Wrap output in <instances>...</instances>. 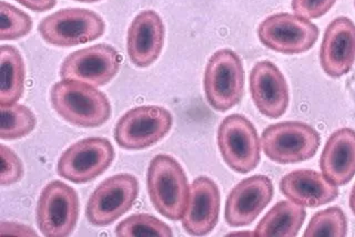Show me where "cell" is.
<instances>
[{"mask_svg":"<svg viewBox=\"0 0 355 237\" xmlns=\"http://www.w3.org/2000/svg\"><path fill=\"white\" fill-rule=\"evenodd\" d=\"M50 101L61 118L77 127H100L111 116L107 96L94 87L79 81L55 83L50 91Z\"/></svg>","mask_w":355,"mask_h":237,"instance_id":"obj_1","label":"cell"},{"mask_svg":"<svg viewBox=\"0 0 355 237\" xmlns=\"http://www.w3.org/2000/svg\"><path fill=\"white\" fill-rule=\"evenodd\" d=\"M148 193L155 210L171 221L182 220L188 207L190 186L180 163L168 155H159L150 162Z\"/></svg>","mask_w":355,"mask_h":237,"instance_id":"obj_2","label":"cell"},{"mask_svg":"<svg viewBox=\"0 0 355 237\" xmlns=\"http://www.w3.org/2000/svg\"><path fill=\"white\" fill-rule=\"evenodd\" d=\"M205 97L209 105L219 112L236 107L244 90V69L238 53L231 49L218 50L205 68Z\"/></svg>","mask_w":355,"mask_h":237,"instance_id":"obj_3","label":"cell"},{"mask_svg":"<svg viewBox=\"0 0 355 237\" xmlns=\"http://www.w3.org/2000/svg\"><path fill=\"white\" fill-rule=\"evenodd\" d=\"M320 142V134L313 127L297 121L272 124L261 138L264 155L279 164L310 160L319 150Z\"/></svg>","mask_w":355,"mask_h":237,"instance_id":"obj_4","label":"cell"},{"mask_svg":"<svg viewBox=\"0 0 355 237\" xmlns=\"http://www.w3.org/2000/svg\"><path fill=\"white\" fill-rule=\"evenodd\" d=\"M38 30L47 44L68 48L100 38L105 33V24L94 11L66 8L46 17L39 24Z\"/></svg>","mask_w":355,"mask_h":237,"instance_id":"obj_5","label":"cell"},{"mask_svg":"<svg viewBox=\"0 0 355 237\" xmlns=\"http://www.w3.org/2000/svg\"><path fill=\"white\" fill-rule=\"evenodd\" d=\"M218 146L227 166L238 173L253 171L261 159V141L252 122L242 114H231L218 130Z\"/></svg>","mask_w":355,"mask_h":237,"instance_id":"obj_6","label":"cell"},{"mask_svg":"<svg viewBox=\"0 0 355 237\" xmlns=\"http://www.w3.org/2000/svg\"><path fill=\"white\" fill-rule=\"evenodd\" d=\"M172 122L171 114L162 107H137L120 118L114 129V139L122 149H147L169 133Z\"/></svg>","mask_w":355,"mask_h":237,"instance_id":"obj_7","label":"cell"},{"mask_svg":"<svg viewBox=\"0 0 355 237\" xmlns=\"http://www.w3.org/2000/svg\"><path fill=\"white\" fill-rule=\"evenodd\" d=\"M79 218V198L71 186L53 181L39 196L37 223L44 236H69Z\"/></svg>","mask_w":355,"mask_h":237,"instance_id":"obj_8","label":"cell"},{"mask_svg":"<svg viewBox=\"0 0 355 237\" xmlns=\"http://www.w3.org/2000/svg\"><path fill=\"white\" fill-rule=\"evenodd\" d=\"M319 28L297 15L275 14L261 22L260 42L269 49L284 55H299L313 47L319 38Z\"/></svg>","mask_w":355,"mask_h":237,"instance_id":"obj_9","label":"cell"},{"mask_svg":"<svg viewBox=\"0 0 355 237\" xmlns=\"http://www.w3.org/2000/svg\"><path fill=\"white\" fill-rule=\"evenodd\" d=\"M114 159V150L110 141L98 137L83 139L64 152L57 171L64 179L83 184L105 173Z\"/></svg>","mask_w":355,"mask_h":237,"instance_id":"obj_10","label":"cell"},{"mask_svg":"<svg viewBox=\"0 0 355 237\" xmlns=\"http://www.w3.org/2000/svg\"><path fill=\"white\" fill-rule=\"evenodd\" d=\"M139 193L132 174L120 173L100 183L86 207L88 221L94 227H107L130 210Z\"/></svg>","mask_w":355,"mask_h":237,"instance_id":"obj_11","label":"cell"},{"mask_svg":"<svg viewBox=\"0 0 355 237\" xmlns=\"http://www.w3.org/2000/svg\"><path fill=\"white\" fill-rule=\"evenodd\" d=\"M121 66L119 53L109 44H94L68 55L60 67L64 80L79 81L101 87L110 82Z\"/></svg>","mask_w":355,"mask_h":237,"instance_id":"obj_12","label":"cell"},{"mask_svg":"<svg viewBox=\"0 0 355 237\" xmlns=\"http://www.w3.org/2000/svg\"><path fill=\"white\" fill-rule=\"evenodd\" d=\"M273 184L266 175H253L236 184L227 196L225 218L232 227L252 223L273 198Z\"/></svg>","mask_w":355,"mask_h":237,"instance_id":"obj_13","label":"cell"},{"mask_svg":"<svg viewBox=\"0 0 355 237\" xmlns=\"http://www.w3.org/2000/svg\"><path fill=\"white\" fill-rule=\"evenodd\" d=\"M250 91L261 114L270 119L286 114L290 101L288 87L280 69L271 61H260L250 73Z\"/></svg>","mask_w":355,"mask_h":237,"instance_id":"obj_14","label":"cell"},{"mask_svg":"<svg viewBox=\"0 0 355 237\" xmlns=\"http://www.w3.org/2000/svg\"><path fill=\"white\" fill-rule=\"evenodd\" d=\"M322 69L331 78L349 73L355 62V24L347 17H338L327 26L321 49Z\"/></svg>","mask_w":355,"mask_h":237,"instance_id":"obj_15","label":"cell"},{"mask_svg":"<svg viewBox=\"0 0 355 237\" xmlns=\"http://www.w3.org/2000/svg\"><path fill=\"white\" fill-rule=\"evenodd\" d=\"M220 213V191L218 185L207 177L194 179L190 186L188 207L182 218L186 232L202 236L214 231Z\"/></svg>","mask_w":355,"mask_h":237,"instance_id":"obj_16","label":"cell"},{"mask_svg":"<svg viewBox=\"0 0 355 237\" xmlns=\"http://www.w3.org/2000/svg\"><path fill=\"white\" fill-rule=\"evenodd\" d=\"M164 25L155 11L144 10L131 22L128 30V55L139 68H147L159 58L164 44Z\"/></svg>","mask_w":355,"mask_h":237,"instance_id":"obj_17","label":"cell"},{"mask_svg":"<svg viewBox=\"0 0 355 237\" xmlns=\"http://www.w3.org/2000/svg\"><path fill=\"white\" fill-rule=\"evenodd\" d=\"M281 192L286 199L304 207H318L334 201L338 188L319 172L299 170L281 179Z\"/></svg>","mask_w":355,"mask_h":237,"instance_id":"obj_18","label":"cell"},{"mask_svg":"<svg viewBox=\"0 0 355 237\" xmlns=\"http://www.w3.org/2000/svg\"><path fill=\"white\" fill-rule=\"evenodd\" d=\"M322 174L336 186L347 184L355 175V131L342 128L331 134L322 152Z\"/></svg>","mask_w":355,"mask_h":237,"instance_id":"obj_19","label":"cell"},{"mask_svg":"<svg viewBox=\"0 0 355 237\" xmlns=\"http://www.w3.org/2000/svg\"><path fill=\"white\" fill-rule=\"evenodd\" d=\"M304 207L294 202L281 201L266 213L258 227H255V236L293 237L297 236L304 222Z\"/></svg>","mask_w":355,"mask_h":237,"instance_id":"obj_20","label":"cell"},{"mask_svg":"<svg viewBox=\"0 0 355 237\" xmlns=\"http://www.w3.org/2000/svg\"><path fill=\"white\" fill-rule=\"evenodd\" d=\"M25 62L12 46L0 48V105L16 103L25 89Z\"/></svg>","mask_w":355,"mask_h":237,"instance_id":"obj_21","label":"cell"},{"mask_svg":"<svg viewBox=\"0 0 355 237\" xmlns=\"http://www.w3.org/2000/svg\"><path fill=\"white\" fill-rule=\"evenodd\" d=\"M1 110V140H17L33 132L36 128V116L31 109L19 103L0 105Z\"/></svg>","mask_w":355,"mask_h":237,"instance_id":"obj_22","label":"cell"},{"mask_svg":"<svg viewBox=\"0 0 355 237\" xmlns=\"http://www.w3.org/2000/svg\"><path fill=\"white\" fill-rule=\"evenodd\" d=\"M347 216L340 207H329L320 211L311 218L305 229V237H343L347 236Z\"/></svg>","mask_w":355,"mask_h":237,"instance_id":"obj_23","label":"cell"},{"mask_svg":"<svg viewBox=\"0 0 355 237\" xmlns=\"http://www.w3.org/2000/svg\"><path fill=\"white\" fill-rule=\"evenodd\" d=\"M116 234L120 237H169L171 229L159 218L149 214H135L120 222Z\"/></svg>","mask_w":355,"mask_h":237,"instance_id":"obj_24","label":"cell"},{"mask_svg":"<svg viewBox=\"0 0 355 237\" xmlns=\"http://www.w3.org/2000/svg\"><path fill=\"white\" fill-rule=\"evenodd\" d=\"M33 28L31 17L10 3H0V40H16L27 36Z\"/></svg>","mask_w":355,"mask_h":237,"instance_id":"obj_25","label":"cell"},{"mask_svg":"<svg viewBox=\"0 0 355 237\" xmlns=\"http://www.w3.org/2000/svg\"><path fill=\"white\" fill-rule=\"evenodd\" d=\"M0 155H1L0 184L3 186H9L20 181L24 175V166L19 157L5 144H1L0 146Z\"/></svg>","mask_w":355,"mask_h":237,"instance_id":"obj_26","label":"cell"},{"mask_svg":"<svg viewBox=\"0 0 355 237\" xmlns=\"http://www.w3.org/2000/svg\"><path fill=\"white\" fill-rule=\"evenodd\" d=\"M336 0H292L294 14L306 19H318L332 8Z\"/></svg>","mask_w":355,"mask_h":237,"instance_id":"obj_27","label":"cell"},{"mask_svg":"<svg viewBox=\"0 0 355 237\" xmlns=\"http://www.w3.org/2000/svg\"><path fill=\"white\" fill-rule=\"evenodd\" d=\"M17 3L36 12H44L55 7L57 0H16Z\"/></svg>","mask_w":355,"mask_h":237,"instance_id":"obj_28","label":"cell"},{"mask_svg":"<svg viewBox=\"0 0 355 237\" xmlns=\"http://www.w3.org/2000/svg\"><path fill=\"white\" fill-rule=\"evenodd\" d=\"M1 236H6V235H37V233L33 232L31 227H25L21 224L16 223H6L3 222L1 223V232H0Z\"/></svg>","mask_w":355,"mask_h":237,"instance_id":"obj_29","label":"cell"},{"mask_svg":"<svg viewBox=\"0 0 355 237\" xmlns=\"http://www.w3.org/2000/svg\"><path fill=\"white\" fill-rule=\"evenodd\" d=\"M349 207H351V210L355 216V184L352 191H351V195H349Z\"/></svg>","mask_w":355,"mask_h":237,"instance_id":"obj_30","label":"cell"},{"mask_svg":"<svg viewBox=\"0 0 355 237\" xmlns=\"http://www.w3.org/2000/svg\"><path fill=\"white\" fill-rule=\"evenodd\" d=\"M76 1H79V3H97V1H100V0H76Z\"/></svg>","mask_w":355,"mask_h":237,"instance_id":"obj_31","label":"cell"},{"mask_svg":"<svg viewBox=\"0 0 355 237\" xmlns=\"http://www.w3.org/2000/svg\"><path fill=\"white\" fill-rule=\"evenodd\" d=\"M354 5H355V0H354Z\"/></svg>","mask_w":355,"mask_h":237,"instance_id":"obj_32","label":"cell"}]
</instances>
